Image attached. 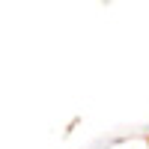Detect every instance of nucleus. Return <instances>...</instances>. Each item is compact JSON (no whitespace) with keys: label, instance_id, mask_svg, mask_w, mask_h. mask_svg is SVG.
<instances>
[]
</instances>
